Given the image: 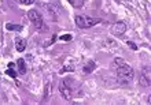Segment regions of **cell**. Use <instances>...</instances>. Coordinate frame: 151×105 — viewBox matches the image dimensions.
I'll list each match as a JSON object with an SVG mask.
<instances>
[{
    "mask_svg": "<svg viewBox=\"0 0 151 105\" xmlns=\"http://www.w3.org/2000/svg\"><path fill=\"white\" fill-rule=\"evenodd\" d=\"M117 75L121 83H129L130 81L133 79V70L130 68L126 63H122L120 66H117Z\"/></svg>",
    "mask_w": 151,
    "mask_h": 105,
    "instance_id": "6da1fadb",
    "label": "cell"
},
{
    "mask_svg": "<svg viewBox=\"0 0 151 105\" xmlns=\"http://www.w3.org/2000/svg\"><path fill=\"white\" fill-rule=\"evenodd\" d=\"M74 21H76V25H77L78 28L87 29V28H92V26L98 25V23L100 22V19L92 18V16H87V15H77Z\"/></svg>",
    "mask_w": 151,
    "mask_h": 105,
    "instance_id": "7a4b0ae2",
    "label": "cell"
},
{
    "mask_svg": "<svg viewBox=\"0 0 151 105\" xmlns=\"http://www.w3.org/2000/svg\"><path fill=\"white\" fill-rule=\"evenodd\" d=\"M27 18L33 22L34 28L37 29V30H44V29H45V25H44V22H43V16H41L37 11H34V10L27 11Z\"/></svg>",
    "mask_w": 151,
    "mask_h": 105,
    "instance_id": "3957f363",
    "label": "cell"
},
{
    "mask_svg": "<svg viewBox=\"0 0 151 105\" xmlns=\"http://www.w3.org/2000/svg\"><path fill=\"white\" fill-rule=\"evenodd\" d=\"M59 93H61L62 97L65 98V100H67V101H70V100L73 98L71 90H70V87L67 86L66 81H62L61 83H59Z\"/></svg>",
    "mask_w": 151,
    "mask_h": 105,
    "instance_id": "277c9868",
    "label": "cell"
},
{
    "mask_svg": "<svg viewBox=\"0 0 151 105\" xmlns=\"http://www.w3.org/2000/svg\"><path fill=\"white\" fill-rule=\"evenodd\" d=\"M126 32V25L124 22H116L111 25V33L114 35H122Z\"/></svg>",
    "mask_w": 151,
    "mask_h": 105,
    "instance_id": "5b68a950",
    "label": "cell"
},
{
    "mask_svg": "<svg viewBox=\"0 0 151 105\" xmlns=\"http://www.w3.org/2000/svg\"><path fill=\"white\" fill-rule=\"evenodd\" d=\"M15 48H17L18 52H23L26 49V40L21 38V37H17L15 38Z\"/></svg>",
    "mask_w": 151,
    "mask_h": 105,
    "instance_id": "8992f818",
    "label": "cell"
},
{
    "mask_svg": "<svg viewBox=\"0 0 151 105\" xmlns=\"http://www.w3.org/2000/svg\"><path fill=\"white\" fill-rule=\"evenodd\" d=\"M18 71H19L21 75H23V74H26V66H25V60L23 59H18Z\"/></svg>",
    "mask_w": 151,
    "mask_h": 105,
    "instance_id": "52a82bcc",
    "label": "cell"
},
{
    "mask_svg": "<svg viewBox=\"0 0 151 105\" xmlns=\"http://www.w3.org/2000/svg\"><path fill=\"white\" fill-rule=\"evenodd\" d=\"M94 68H95V62L94 60H89L88 63L84 66V72H92Z\"/></svg>",
    "mask_w": 151,
    "mask_h": 105,
    "instance_id": "ba28073f",
    "label": "cell"
},
{
    "mask_svg": "<svg viewBox=\"0 0 151 105\" xmlns=\"http://www.w3.org/2000/svg\"><path fill=\"white\" fill-rule=\"evenodd\" d=\"M6 29L7 30H14V32H21L22 26L21 25H13V23H6Z\"/></svg>",
    "mask_w": 151,
    "mask_h": 105,
    "instance_id": "9c48e42d",
    "label": "cell"
},
{
    "mask_svg": "<svg viewBox=\"0 0 151 105\" xmlns=\"http://www.w3.org/2000/svg\"><path fill=\"white\" fill-rule=\"evenodd\" d=\"M69 1H70V4L76 8L82 7V4H84V0H69Z\"/></svg>",
    "mask_w": 151,
    "mask_h": 105,
    "instance_id": "30bf717a",
    "label": "cell"
},
{
    "mask_svg": "<svg viewBox=\"0 0 151 105\" xmlns=\"http://www.w3.org/2000/svg\"><path fill=\"white\" fill-rule=\"evenodd\" d=\"M6 74L8 75V77H11V78H17V72H15V70H14V68H7Z\"/></svg>",
    "mask_w": 151,
    "mask_h": 105,
    "instance_id": "8fae6325",
    "label": "cell"
},
{
    "mask_svg": "<svg viewBox=\"0 0 151 105\" xmlns=\"http://www.w3.org/2000/svg\"><path fill=\"white\" fill-rule=\"evenodd\" d=\"M55 41H56V35H52V37H51L48 41H44V44H43V45H44V47H49V45H51L52 42H55Z\"/></svg>",
    "mask_w": 151,
    "mask_h": 105,
    "instance_id": "7c38bea8",
    "label": "cell"
},
{
    "mask_svg": "<svg viewBox=\"0 0 151 105\" xmlns=\"http://www.w3.org/2000/svg\"><path fill=\"white\" fill-rule=\"evenodd\" d=\"M59 40H61V41H70V40H71V35L70 34H63V35L59 37Z\"/></svg>",
    "mask_w": 151,
    "mask_h": 105,
    "instance_id": "4fadbf2b",
    "label": "cell"
},
{
    "mask_svg": "<svg viewBox=\"0 0 151 105\" xmlns=\"http://www.w3.org/2000/svg\"><path fill=\"white\" fill-rule=\"evenodd\" d=\"M21 4H25V6H30V4H33L34 0H18Z\"/></svg>",
    "mask_w": 151,
    "mask_h": 105,
    "instance_id": "5bb4252c",
    "label": "cell"
},
{
    "mask_svg": "<svg viewBox=\"0 0 151 105\" xmlns=\"http://www.w3.org/2000/svg\"><path fill=\"white\" fill-rule=\"evenodd\" d=\"M126 44H128V47H129L130 49H133V51H136V49H137V45H136V44H133L132 41H128Z\"/></svg>",
    "mask_w": 151,
    "mask_h": 105,
    "instance_id": "9a60e30c",
    "label": "cell"
},
{
    "mask_svg": "<svg viewBox=\"0 0 151 105\" xmlns=\"http://www.w3.org/2000/svg\"><path fill=\"white\" fill-rule=\"evenodd\" d=\"M73 70H74V67H73V66H69V67H63L61 72H65V71H73Z\"/></svg>",
    "mask_w": 151,
    "mask_h": 105,
    "instance_id": "2e32d148",
    "label": "cell"
},
{
    "mask_svg": "<svg viewBox=\"0 0 151 105\" xmlns=\"http://www.w3.org/2000/svg\"><path fill=\"white\" fill-rule=\"evenodd\" d=\"M114 63H116V66H120V64H122V63H125L122 59H120V57H117L116 60H114Z\"/></svg>",
    "mask_w": 151,
    "mask_h": 105,
    "instance_id": "e0dca14e",
    "label": "cell"
},
{
    "mask_svg": "<svg viewBox=\"0 0 151 105\" xmlns=\"http://www.w3.org/2000/svg\"><path fill=\"white\" fill-rule=\"evenodd\" d=\"M48 93H49V85H47V87H45V94H44V100H47V98H48Z\"/></svg>",
    "mask_w": 151,
    "mask_h": 105,
    "instance_id": "ac0fdd59",
    "label": "cell"
},
{
    "mask_svg": "<svg viewBox=\"0 0 151 105\" xmlns=\"http://www.w3.org/2000/svg\"><path fill=\"white\" fill-rule=\"evenodd\" d=\"M15 67V64L14 63H8V68H14Z\"/></svg>",
    "mask_w": 151,
    "mask_h": 105,
    "instance_id": "d6986e66",
    "label": "cell"
}]
</instances>
